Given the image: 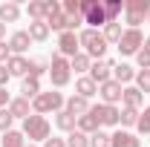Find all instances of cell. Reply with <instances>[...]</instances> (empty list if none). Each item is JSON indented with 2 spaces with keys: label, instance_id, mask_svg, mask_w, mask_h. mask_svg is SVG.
Masks as SVG:
<instances>
[{
  "label": "cell",
  "instance_id": "cell-1",
  "mask_svg": "<svg viewBox=\"0 0 150 147\" xmlns=\"http://www.w3.org/2000/svg\"><path fill=\"white\" fill-rule=\"evenodd\" d=\"M78 43H81L84 55H90L93 61H101V58L107 55V46H110L98 29H81L78 32Z\"/></svg>",
  "mask_w": 150,
  "mask_h": 147
},
{
  "label": "cell",
  "instance_id": "cell-2",
  "mask_svg": "<svg viewBox=\"0 0 150 147\" xmlns=\"http://www.w3.org/2000/svg\"><path fill=\"white\" fill-rule=\"evenodd\" d=\"M29 141H46L49 136H52V127H49V121H46V115H38L32 112L26 121H23V130H20Z\"/></svg>",
  "mask_w": 150,
  "mask_h": 147
},
{
  "label": "cell",
  "instance_id": "cell-3",
  "mask_svg": "<svg viewBox=\"0 0 150 147\" xmlns=\"http://www.w3.org/2000/svg\"><path fill=\"white\" fill-rule=\"evenodd\" d=\"M64 104H67V98H64L61 92L49 90V92H40L38 98H32V112H38V115H46V112H61V110H64Z\"/></svg>",
  "mask_w": 150,
  "mask_h": 147
},
{
  "label": "cell",
  "instance_id": "cell-4",
  "mask_svg": "<svg viewBox=\"0 0 150 147\" xmlns=\"http://www.w3.org/2000/svg\"><path fill=\"white\" fill-rule=\"evenodd\" d=\"M81 15H84L87 29H104L107 26V15H104L101 0H81Z\"/></svg>",
  "mask_w": 150,
  "mask_h": 147
},
{
  "label": "cell",
  "instance_id": "cell-5",
  "mask_svg": "<svg viewBox=\"0 0 150 147\" xmlns=\"http://www.w3.org/2000/svg\"><path fill=\"white\" fill-rule=\"evenodd\" d=\"M49 78H52V87H67L69 84V78H72V69H69V58L64 55H52L49 61Z\"/></svg>",
  "mask_w": 150,
  "mask_h": 147
},
{
  "label": "cell",
  "instance_id": "cell-6",
  "mask_svg": "<svg viewBox=\"0 0 150 147\" xmlns=\"http://www.w3.org/2000/svg\"><path fill=\"white\" fill-rule=\"evenodd\" d=\"M124 15H127L130 29H139V23H144L150 15V0H127L124 3Z\"/></svg>",
  "mask_w": 150,
  "mask_h": 147
},
{
  "label": "cell",
  "instance_id": "cell-7",
  "mask_svg": "<svg viewBox=\"0 0 150 147\" xmlns=\"http://www.w3.org/2000/svg\"><path fill=\"white\" fill-rule=\"evenodd\" d=\"M142 46H144L142 29H124V35L118 40V52H121V55H139Z\"/></svg>",
  "mask_w": 150,
  "mask_h": 147
},
{
  "label": "cell",
  "instance_id": "cell-8",
  "mask_svg": "<svg viewBox=\"0 0 150 147\" xmlns=\"http://www.w3.org/2000/svg\"><path fill=\"white\" fill-rule=\"evenodd\" d=\"M121 92H124V87L118 84V81H104V84H98V95H101V104H110V107H115L118 101H121Z\"/></svg>",
  "mask_w": 150,
  "mask_h": 147
},
{
  "label": "cell",
  "instance_id": "cell-9",
  "mask_svg": "<svg viewBox=\"0 0 150 147\" xmlns=\"http://www.w3.org/2000/svg\"><path fill=\"white\" fill-rule=\"evenodd\" d=\"M78 52H81L78 35H75V32H61V35H58V55H64V58L72 61Z\"/></svg>",
  "mask_w": 150,
  "mask_h": 147
},
{
  "label": "cell",
  "instance_id": "cell-10",
  "mask_svg": "<svg viewBox=\"0 0 150 147\" xmlns=\"http://www.w3.org/2000/svg\"><path fill=\"white\" fill-rule=\"evenodd\" d=\"M93 110V115L101 121V127H115L118 124V107H110V104H95V107H90Z\"/></svg>",
  "mask_w": 150,
  "mask_h": 147
},
{
  "label": "cell",
  "instance_id": "cell-11",
  "mask_svg": "<svg viewBox=\"0 0 150 147\" xmlns=\"http://www.w3.org/2000/svg\"><path fill=\"white\" fill-rule=\"evenodd\" d=\"M112 61H107V58H101V61H95L93 66H90V78H93L95 84H104V81H110L112 78Z\"/></svg>",
  "mask_w": 150,
  "mask_h": 147
},
{
  "label": "cell",
  "instance_id": "cell-12",
  "mask_svg": "<svg viewBox=\"0 0 150 147\" xmlns=\"http://www.w3.org/2000/svg\"><path fill=\"white\" fill-rule=\"evenodd\" d=\"M110 147H142V139L127 133V130H115L110 136Z\"/></svg>",
  "mask_w": 150,
  "mask_h": 147
},
{
  "label": "cell",
  "instance_id": "cell-13",
  "mask_svg": "<svg viewBox=\"0 0 150 147\" xmlns=\"http://www.w3.org/2000/svg\"><path fill=\"white\" fill-rule=\"evenodd\" d=\"M29 46H32V37H29L26 29H20V32H15V35L9 37V49H12V55H23Z\"/></svg>",
  "mask_w": 150,
  "mask_h": 147
},
{
  "label": "cell",
  "instance_id": "cell-14",
  "mask_svg": "<svg viewBox=\"0 0 150 147\" xmlns=\"http://www.w3.org/2000/svg\"><path fill=\"white\" fill-rule=\"evenodd\" d=\"M64 110L69 112V115H75V118H81V115H87V112H90V101H87V98H81V95H69V98H67V104H64Z\"/></svg>",
  "mask_w": 150,
  "mask_h": 147
},
{
  "label": "cell",
  "instance_id": "cell-15",
  "mask_svg": "<svg viewBox=\"0 0 150 147\" xmlns=\"http://www.w3.org/2000/svg\"><path fill=\"white\" fill-rule=\"evenodd\" d=\"M6 110L12 112V118H23V121H26V118L32 115V101H26V98H20V95H18V98L9 101Z\"/></svg>",
  "mask_w": 150,
  "mask_h": 147
},
{
  "label": "cell",
  "instance_id": "cell-16",
  "mask_svg": "<svg viewBox=\"0 0 150 147\" xmlns=\"http://www.w3.org/2000/svg\"><path fill=\"white\" fill-rule=\"evenodd\" d=\"M75 92H78L81 98H87V101H90V98H93L95 92H98V84H95V81L90 78V75H81V78L75 81Z\"/></svg>",
  "mask_w": 150,
  "mask_h": 147
},
{
  "label": "cell",
  "instance_id": "cell-17",
  "mask_svg": "<svg viewBox=\"0 0 150 147\" xmlns=\"http://www.w3.org/2000/svg\"><path fill=\"white\" fill-rule=\"evenodd\" d=\"M121 104H124V107H130V110H142L144 95L136 90V87H124V92H121Z\"/></svg>",
  "mask_w": 150,
  "mask_h": 147
},
{
  "label": "cell",
  "instance_id": "cell-18",
  "mask_svg": "<svg viewBox=\"0 0 150 147\" xmlns=\"http://www.w3.org/2000/svg\"><path fill=\"white\" fill-rule=\"evenodd\" d=\"M40 95V78H32V75H26L23 78V84H20V98H26V101H32Z\"/></svg>",
  "mask_w": 150,
  "mask_h": 147
},
{
  "label": "cell",
  "instance_id": "cell-19",
  "mask_svg": "<svg viewBox=\"0 0 150 147\" xmlns=\"http://www.w3.org/2000/svg\"><path fill=\"white\" fill-rule=\"evenodd\" d=\"M6 69H9V75H20V78H26L29 75V61L23 55H12L9 61H6Z\"/></svg>",
  "mask_w": 150,
  "mask_h": 147
},
{
  "label": "cell",
  "instance_id": "cell-20",
  "mask_svg": "<svg viewBox=\"0 0 150 147\" xmlns=\"http://www.w3.org/2000/svg\"><path fill=\"white\" fill-rule=\"evenodd\" d=\"M75 130H81L84 136H93V133L101 130V121H98V118L93 115V110H90L87 115H81V118H78V127H75Z\"/></svg>",
  "mask_w": 150,
  "mask_h": 147
},
{
  "label": "cell",
  "instance_id": "cell-21",
  "mask_svg": "<svg viewBox=\"0 0 150 147\" xmlns=\"http://www.w3.org/2000/svg\"><path fill=\"white\" fill-rule=\"evenodd\" d=\"M112 81L130 84V81H136V69H133L130 64H115V66H112Z\"/></svg>",
  "mask_w": 150,
  "mask_h": 147
},
{
  "label": "cell",
  "instance_id": "cell-22",
  "mask_svg": "<svg viewBox=\"0 0 150 147\" xmlns=\"http://www.w3.org/2000/svg\"><path fill=\"white\" fill-rule=\"evenodd\" d=\"M55 124H58V130H64V133H72V130L78 127V118L69 115L67 110H61V112H55Z\"/></svg>",
  "mask_w": 150,
  "mask_h": 147
},
{
  "label": "cell",
  "instance_id": "cell-23",
  "mask_svg": "<svg viewBox=\"0 0 150 147\" xmlns=\"http://www.w3.org/2000/svg\"><path fill=\"white\" fill-rule=\"evenodd\" d=\"M124 12V3L121 0H104V15H107V23H118V15Z\"/></svg>",
  "mask_w": 150,
  "mask_h": 147
},
{
  "label": "cell",
  "instance_id": "cell-24",
  "mask_svg": "<svg viewBox=\"0 0 150 147\" xmlns=\"http://www.w3.org/2000/svg\"><path fill=\"white\" fill-rule=\"evenodd\" d=\"M26 32H29V37H32V40H46L52 29L46 26V20H35V23H29V29H26Z\"/></svg>",
  "mask_w": 150,
  "mask_h": 147
},
{
  "label": "cell",
  "instance_id": "cell-25",
  "mask_svg": "<svg viewBox=\"0 0 150 147\" xmlns=\"http://www.w3.org/2000/svg\"><path fill=\"white\" fill-rule=\"evenodd\" d=\"M90 66H93V58H90V55H84V52H78V55L69 61V69H75L78 75L90 72Z\"/></svg>",
  "mask_w": 150,
  "mask_h": 147
},
{
  "label": "cell",
  "instance_id": "cell-26",
  "mask_svg": "<svg viewBox=\"0 0 150 147\" xmlns=\"http://www.w3.org/2000/svg\"><path fill=\"white\" fill-rule=\"evenodd\" d=\"M18 18H20V6L18 3H3V6H0V20H3V23H15Z\"/></svg>",
  "mask_w": 150,
  "mask_h": 147
},
{
  "label": "cell",
  "instance_id": "cell-27",
  "mask_svg": "<svg viewBox=\"0 0 150 147\" xmlns=\"http://www.w3.org/2000/svg\"><path fill=\"white\" fill-rule=\"evenodd\" d=\"M3 147H26V136L20 130H9L3 133Z\"/></svg>",
  "mask_w": 150,
  "mask_h": 147
},
{
  "label": "cell",
  "instance_id": "cell-28",
  "mask_svg": "<svg viewBox=\"0 0 150 147\" xmlns=\"http://www.w3.org/2000/svg\"><path fill=\"white\" fill-rule=\"evenodd\" d=\"M101 35H104V40H107V43H118V40H121V35H124V29H121V23H107Z\"/></svg>",
  "mask_w": 150,
  "mask_h": 147
},
{
  "label": "cell",
  "instance_id": "cell-29",
  "mask_svg": "<svg viewBox=\"0 0 150 147\" xmlns=\"http://www.w3.org/2000/svg\"><path fill=\"white\" fill-rule=\"evenodd\" d=\"M139 112H142V110H130V107H124V110L118 112V124H121V127H136Z\"/></svg>",
  "mask_w": 150,
  "mask_h": 147
},
{
  "label": "cell",
  "instance_id": "cell-30",
  "mask_svg": "<svg viewBox=\"0 0 150 147\" xmlns=\"http://www.w3.org/2000/svg\"><path fill=\"white\" fill-rule=\"evenodd\" d=\"M67 147H90V136H84L81 130H72L67 136Z\"/></svg>",
  "mask_w": 150,
  "mask_h": 147
},
{
  "label": "cell",
  "instance_id": "cell-31",
  "mask_svg": "<svg viewBox=\"0 0 150 147\" xmlns=\"http://www.w3.org/2000/svg\"><path fill=\"white\" fill-rule=\"evenodd\" d=\"M136 64H139L142 69H150V37H144V46L139 49V55H136Z\"/></svg>",
  "mask_w": 150,
  "mask_h": 147
},
{
  "label": "cell",
  "instance_id": "cell-32",
  "mask_svg": "<svg viewBox=\"0 0 150 147\" xmlns=\"http://www.w3.org/2000/svg\"><path fill=\"white\" fill-rule=\"evenodd\" d=\"M61 12H64L67 18H84V15H81V0H67V3H61Z\"/></svg>",
  "mask_w": 150,
  "mask_h": 147
},
{
  "label": "cell",
  "instance_id": "cell-33",
  "mask_svg": "<svg viewBox=\"0 0 150 147\" xmlns=\"http://www.w3.org/2000/svg\"><path fill=\"white\" fill-rule=\"evenodd\" d=\"M26 15L32 18V23H35V20H43V15H46V12H43V0H32V3L26 6Z\"/></svg>",
  "mask_w": 150,
  "mask_h": 147
},
{
  "label": "cell",
  "instance_id": "cell-34",
  "mask_svg": "<svg viewBox=\"0 0 150 147\" xmlns=\"http://www.w3.org/2000/svg\"><path fill=\"white\" fill-rule=\"evenodd\" d=\"M46 26L55 29V32H69V26H67V15H64V12H58L55 18H49V20H46Z\"/></svg>",
  "mask_w": 150,
  "mask_h": 147
},
{
  "label": "cell",
  "instance_id": "cell-35",
  "mask_svg": "<svg viewBox=\"0 0 150 147\" xmlns=\"http://www.w3.org/2000/svg\"><path fill=\"white\" fill-rule=\"evenodd\" d=\"M136 90L142 92H150V69H142V72H136Z\"/></svg>",
  "mask_w": 150,
  "mask_h": 147
},
{
  "label": "cell",
  "instance_id": "cell-36",
  "mask_svg": "<svg viewBox=\"0 0 150 147\" xmlns=\"http://www.w3.org/2000/svg\"><path fill=\"white\" fill-rule=\"evenodd\" d=\"M136 130H139L142 136H147V133H150V107H144V110L139 112V121H136Z\"/></svg>",
  "mask_w": 150,
  "mask_h": 147
},
{
  "label": "cell",
  "instance_id": "cell-37",
  "mask_svg": "<svg viewBox=\"0 0 150 147\" xmlns=\"http://www.w3.org/2000/svg\"><path fill=\"white\" fill-rule=\"evenodd\" d=\"M90 147H110V133H104V130H98L90 136Z\"/></svg>",
  "mask_w": 150,
  "mask_h": 147
},
{
  "label": "cell",
  "instance_id": "cell-38",
  "mask_svg": "<svg viewBox=\"0 0 150 147\" xmlns=\"http://www.w3.org/2000/svg\"><path fill=\"white\" fill-rule=\"evenodd\" d=\"M43 72H49V64L46 61H29V75L32 78H40Z\"/></svg>",
  "mask_w": 150,
  "mask_h": 147
},
{
  "label": "cell",
  "instance_id": "cell-39",
  "mask_svg": "<svg viewBox=\"0 0 150 147\" xmlns=\"http://www.w3.org/2000/svg\"><path fill=\"white\" fill-rule=\"evenodd\" d=\"M43 20H49V18H55L58 12H61V3H55V0H43Z\"/></svg>",
  "mask_w": 150,
  "mask_h": 147
},
{
  "label": "cell",
  "instance_id": "cell-40",
  "mask_svg": "<svg viewBox=\"0 0 150 147\" xmlns=\"http://www.w3.org/2000/svg\"><path fill=\"white\" fill-rule=\"evenodd\" d=\"M12 121H15L12 112H9V110H0V133H9V130H12Z\"/></svg>",
  "mask_w": 150,
  "mask_h": 147
},
{
  "label": "cell",
  "instance_id": "cell-41",
  "mask_svg": "<svg viewBox=\"0 0 150 147\" xmlns=\"http://www.w3.org/2000/svg\"><path fill=\"white\" fill-rule=\"evenodd\" d=\"M9 58H12V49H9V43H6V40H0V64L6 66V61H9Z\"/></svg>",
  "mask_w": 150,
  "mask_h": 147
},
{
  "label": "cell",
  "instance_id": "cell-42",
  "mask_svg": "<svg viewBox=\"0 0 150 147\" xmlns=\"http://www.w3.org/2000/svg\"><path fill=\"white\" fill-rule=\"evenodd\" d=\"M43 147H67V139H52V136H49V139L43 141Z\"/></svg>",
  "mask_w": 150,
  "mask_h": 147
},
{
  "label": "cell",
  "instance_id": "cell-43",
  "mask_svg": "<svg viewBox=\"0 0 150 147\" xmlns=\"http://www.w3.org/2000/svg\"><path fill=\"white\" fill-rule=\"evenodd\" d=\"M9 101H12V98H9L6 87H0V110H3V107H9Z\"/></svg>",
  "mask_w": 150,
  "mask_h": 147
},
{
  "label": "cell",
  "instance_id": "cell-44",
  "mask_svg": "<svg viewBox=\"0 0 150 147\" xmlns=\"http://www.w3.org/2000/svg\"><path fill=\"white\" fill-rule=\"evenodd\" d=\"M9 78H12V75H9V69L0 64V87H6V81H9Z\"/></svg>",
  "mask_w": 150,
  "mask_h": 147
},
{
  "label": "cell",
  "instance_id": "cell-45",
  "mask_svg": "<svg viewBox=\"0 0 150 147\" xmlns=\"http://www.w3.org/2000/svg\"><path fill=\"white\" fill-rule=\"evenodd\" d=\"M3 37H6V23L0 20V40H3Z\"/></svg>",
  "mask_w": 150,
  "mask_h": 147
},
{
  "label": "cell",
  "instance_id": "cell-46",
  "mask_svg": "<svg viewBox=\"0 0 150 147\" xmlns=\"http://www.w3.org/2000/svg\"><path fill=\"white\" fill-rule=\"evenodd\" d=\"M26 147H35V144H26Z\"/></svg>",
  "mask_w": 150,
  "mask_h": 147
},
{
  "label": "cell",
  "instance_id": "cell-47",
  "mask_svg": "<svg viewBox=\"0 0 150 147\" xmlns=\"http://www.w3.org/2000/svg\"><path fill=\"white\" fill-rule=\"evenodd\" d=\"M147 23H150V15H147Z\"/></svg>",
  "mask_w": 150,
  "mask_h": 147
}]
</instances>
